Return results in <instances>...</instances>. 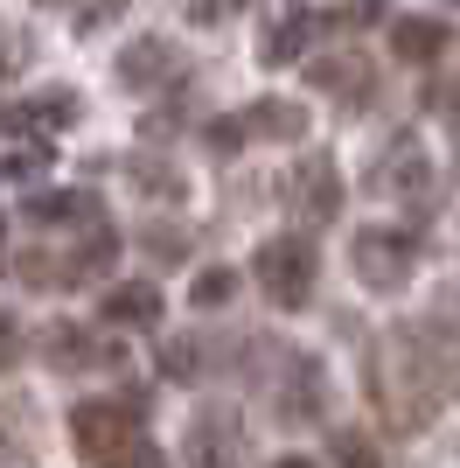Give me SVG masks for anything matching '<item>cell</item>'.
I'll return each instance as SVG.
<instances>
[{
    "mask_svg": "<svg viewBox=\"0 0 460 468\" xmlns=\"http://www.w3.org/2000/svg\"><path fill=\"white\" fill-rule=\"evenodd\" d=\"M454 7H460V0H454Z\"/></svg>",
    "mask_w": 460,
    "mask_h": 468,
    "instance_id": "obj_29",
    "label": "cell"
},
{
    "mask_svg": "<svg viewBox=\"0 0 460 468\" xmlns=\"http://www.w3.org/2000/svg\"><path fill=\"white\" fill-rule=\"evenodd\" d=\"M161 371H168L174 385H195V371H203V343H195V335L168 343V350H161Z\"/></svg>",
    "mask_w": 460,
    "mask_h": 468,
    "instance_id": "obj_21",
    "label": "cell"
},
{
    "mask_svg": "<svg viewBox=\"0 0 460 468\" xmlns=\"http://www.w3.org/2000/svg\"><path fill=\"white\" fill-rule=\"evenodd\" d=\"M272 468H314V462H307V454H287V462H272Z\"/></svg>",
    "mask_w": 460,
    "mask_h": 468,
    "instance_id": "obj_28",
    "label": "cell"
},
{
    "mask_svg": "<svg viewBox=\"0 0 460 468\" xmlns=\"http://www.w3.org/2000/svg\"><path fill=\"white\" fill-rule=\"evenodd\" d=\"M49 133H36V126H7V176L15 182H28L36 168H49Z\"/></svg>",
    "mask_w": 460,
    "mask_h": 468,
    "instance_id": "obj_18",
    "label": "cell"
},
{
    "mask_svg": "<svg viewBox=\"0 0 460 468\" xmlns=\"http://www.w3.org/2000/svg\"><path fill=\"white\" fill-rule=\"evenodd\" d=\"M147 252H189V231H161V224H147Z\"/></svg>",
    "mask_w": 460,
    "mask_h": 468,
    "instance_id": "obj_25",
    "label": "cell"
},
{
    "mask_svg": "<svg viewBox=\"0 0 460 468\" xmlns=\"http://www.w3.org/2000/svg\"><path fill=\"white\" fill-rule=\"evenodd\" d=\"M391 49H398L404 63H440L446 49H454V28L433 15H404L398 28H391Z\"/></svg>",
    "mask_w": 460,
    "mask_h": 468,
    "instance_id": "obj_12",
    "label": "cell"
},
{
    "mask_svg": "<svg viewBox=\"0 0 460 468\" xmlns=\"http://www.w3.org/2000/svg\"><path fill=\"white\" fill-rule=\"evenodd\" d=\"M70 441H77V462L84 468H140L147 462L133 406H112V399H84L70 412Z\"/></svg>",
    "mask_w": 460,
    "mask_h": 468,
    "instance_id": "obj_2",
    "label": "cell"
},
{
    "mask_svg": "<svg viewBox=\"0 0 460 468\" xmlns=\"http://www.w3.org/2000/svg\"><path fill=\"white\" fill-rule=\"evenodd\" d=\"M433 112L460 119V78H454V84H433Z\"/></svg>",
    "mask_w": 460,
    "mask_h": 468,
    "instance_id": "obj_27",
    "label": "cell"
},
{
    "mask_svg": "<svg viewBox=\"0 0 460 468\" xmlns=\"http://www.w3.org/2000/svg\"><path fill=\"white\" fill-rule=\"evenodd\" d=\"M119 78L133 84V91H147V84H161V78H182V49L161 42V36L126 42V49H119Z\"/></svg>",
    "mask_w": 460,
    "mask_h": 468,
    "instance_id": "obj_11",
    "label": "cell"
},
{
    "mask_svg": "<svg viewBox=\"0 0 460 468\" xmlns=\"http://www.w3.org/2000/svg\"><path fill=\"white\" fill-rule=\"evenodd\" d=\"M133 182H140L147 196H168V203H182V176H174L168 161H147V154H140V161H133Z\"/></svg>",
    "mask_w": 460,
    "mask_h": 468,
    "instance_id": "obj_22",
    "label": "cell"
},
{
    "mask_svg": "<svg viewBox=\"0 0 460 468\" xmlns=\"http://www.w3.org/2000/svg\"><path fill=\"white\" fill-rule=\"evenodd\" d=\"M370 399L383 406V420L398 433H425V420L440 412V356L425 343V329H398L377 350V385Z\"/></svg>",
    "mask_w": 460,
    "mask_h": 468,
    "instance_id": "obj_1",
    "label": "cell"
},
{
    "mask_svg": "<svg viewBox=\"0 0 460 468\" xmlns=\"http://www.w3.org/2000/svg\"><path fill=\"white\" fill-rule=\"evenodd\" d=\"M321 412V364L314 356H293V378H287V391H279V420H314Z\"/></svg>",
    "mask_w": 460,
    "mask_h": 468,
    "instance_id": "obj_16",
    "label": "cell"
},
{
    "mask_svg": "<svg viewBox=\"0 0 460 468\" xmlns=\"http://www.w3.org/2000/svg\"><path fill=\"white\" fill-rule=\"evenodd\" d=\"M245 126H251V133H266V140H300L307 112H300V105H251Z\"/></svg>",
    "mask_w": 460,
    "mask_h": 468,
    "instance_id": "obj_19",
    "label": "cell"
},
{
    "mask_svg": "<svg viewBox=\"0 0 460 468\" xmlns=\"http://www.w3.org/2000/svg\"><path fill=\"white\" fill-rule=\"evenodd\" d=\"M287 203L300 217H314V224L335 217V210H342V176H335V161H328V154H300L287 168Z\"/></svg>",
    "mask_w": 460,
    "mask_h": 468,
    "instance_id": "obj_6",
    "label": "cell"
},
{
    "mask_svg": "<svg viewBox=\"0 0 460 468\" xmlns=\"http://www.w3.org/2000/svg\"><path fill=\"white\" fill-rule=\"evenodd\" d=\"M77 119V91H42L36 105H7V126H36V133H57V126H70Z\"/></svg>",
    "mask_w": 460,
    "mask_h": 468,
    "instance_id": "obj_17",
    "label": "cell"
},
{
    "mask_svg": "<svg viewBox=\"0 0 460 468\" xmlns=\"http://www.w3.org/2000/svg\"><path fill=\"white\" fill-rule=\"evenodd\" d=\"M349 259H356V280H363V287L391 293V287L412 280V238H404V231H356Z\"/></svg>",
    "mask_w": 460,
    "mask_h": 468,
    "instance_id": "obj_4",
    "label": "cell"
},
{
    "mask_svg": "<svg viewBox=\"0 0 460 468\" xmlns=\"http://www.w3.org/2000/svg\"><path fill=\"white\" fill-rule=\"evenodd\" d=\"M245 133H251L245 119H216V126H210V147H237Z\"/></svg>",
    "mask_w": 460,
    "mask_h": 468,
    "instance_id": "obj_26",
    "label": "cell"
},
{
    "mask_svg": "<svg viewBox=\"0 0 460 468\" xmlns=\"http://www.w3.org/2000/svg\"><path fill=\"white\" fill-rule=\"evenodd\" d=\"M230 293H237V273L216 266V273H195V308H224Z\"/></svg>",
    "mask_w": 460,
    "mask_h": 468,
    "instance_id": "obj_23",
    "label": "cell"
},
{
    "mask_svg": "<svg viewBox=\"0 0 460 468\" xmlns=\"http://www.w3.org/2000/svg\"><path fill=\"white\" fill-rule=\"evenodd\" d=\"M42 356H49L57 371H119V343L84 329V322H57L49 343H42Z\"/></svg>",
    "mask_w": 460,
    "mask_h": 468,
    "instance_id": "obj_8",
    "label": "cell"
},
{
    "mask_svg": "<svg viewBox=\"0 0 460 468\" xmlns=\"http://www.w3.org/2000/svg\"><path fill=\"white\" fill-rule=\"evenodd\" d=\"M112 259H119V231L112 224H84V245L57 259V287H91Z\"/></svg>",
    "mask_w": 460,
    "mask_h": 468,
    "instance_id": "obj_10",
    "label": "cell"
},
{
    "mask_svg": "<svg viewBox=\"0 0 460 468\" xmlns=\"http://www.w3.org/2000/svg\"><path fill=\"white\" fill-rule=\"evenodd\" d=\"M314 36H328V15H307V7H293L287 21H272L266 36H258V63H266V70H287V63L307 57V42H314Z\"/></svg>",
    "mask_w": 460,
    "mask_h": 468,
    "instance_id": "obj_9",
    "label": "cell"
},
{
    "mask_svg": "<svg viewBox=\"0 0 460 468\" xmlns=\"http://www.w3.org/2000/svg\"><path fill=\"white\" fill-rule=\"evenodd\" d=\"M105 322H119V329H147V322H161V287L153 280H126V287L105 293Z\"/></svg>",
    "mask_w": 460,
    "mask_h": 468,
    "instance_id": "obj_15",
    "label": "cell"
},
{
    "mask_svg": "<svg viewBox=\"0 0 460 468\" xmlns=\"http://www.w3.org/2000/svg\"><path fill=\"white\" fill-rule=\"evenodd\" d=\"M21 224H98V203L84 189H42L21 203Z\"/></svg>",
    "mask_w": 460,
    "mask_h": 468,
    "instance_id": "obj_13",
    "label": "cell"
},
{
    "mask_svg": "<svg viewBox=\"0 0 460 468\" xmlns=\"http://www.w3.org/2000/svg\"><path fill=\"white\" fill-rule=\"evenodd\" d=\"M425 182H433V154L419 147V133H391V147L370 168V189L377 196H425Z\"/></svg>",
    "mask_w": 460,
    "mask_h": 468,
    "instance_id": "obj_5",
    "label": "cell"
},
{
    "mask_svg": "<svg viewBox=\"0 0 460 468\" xmlns=\"http://www.w3.org/2000/svg\"><path fill=\"white\" fill-rule=\"evenodd\" d=\"M328 462H335V468H383L377 448H370V433H356V427H335V433H328Z\"/></svg>",
    "mask_w": 460,
    "mask_h": 468,
    "instance_id": "obj_20",
    "label": "cell"
},
{
    "mask_svg": "<svg viewBox=\"0 0 460 468\" xmlns=\"http://www.w3.org/2000/svg\"><path fill=\"white\" fill-rule=\"evenodd\" d=\"M237 462H245V427H237V412H230V406L195 412V427H189V468H237Z\"/></svg>",
    "mask_w": 460,
    "mask_h": 468,
    "instance_id": "obj_7",
    "label": "cell"
},
{
    "mask_svg": "<svg viewBox=\"0 0 460 468\" xmlns=\"http://www.w3.org/2000/svg\"><path fill=\"white\" fill-rule=\"evenodd\" d=\"M258 287L279 308H307L314 301V245L307 238H266L258 245Z\"/></svg>",
    "mask_w": 460,
    "mask_h": 468,
    "instance_id": "obj_3",
    "label": "cell"
},
{
    "mask_svg": "<svg viewBox=\"0 0 460 468\" xmlns=\"http://www.w3.org/2000/svg\"><path fill=\"white\" fill-rule=\"evenodd\" d=\"M133 0H77V28H98V21H119Z\"/></svg>",
    "mask_w": 460,
    "mask_h": 468,
    "instance_id": "obj_24",
    "label": "cell"
},
{
    "mask_svg": "<svg viewBox=\"0 0 460 468\" xmlns=\"http://www.w3.org/2000/svg\"><path fill=\"white\" fill-rule=\"evenodd\" d=\"M314 84H321V91H335V98H349V105H363V91H370V57H363V49H335V57L314 63Z\"/></svg>",
    "mask_w": 460,
    "mask_h": 468,
    "instance_id": "obj_14",
    "label": "cell"
}]
</instances>
